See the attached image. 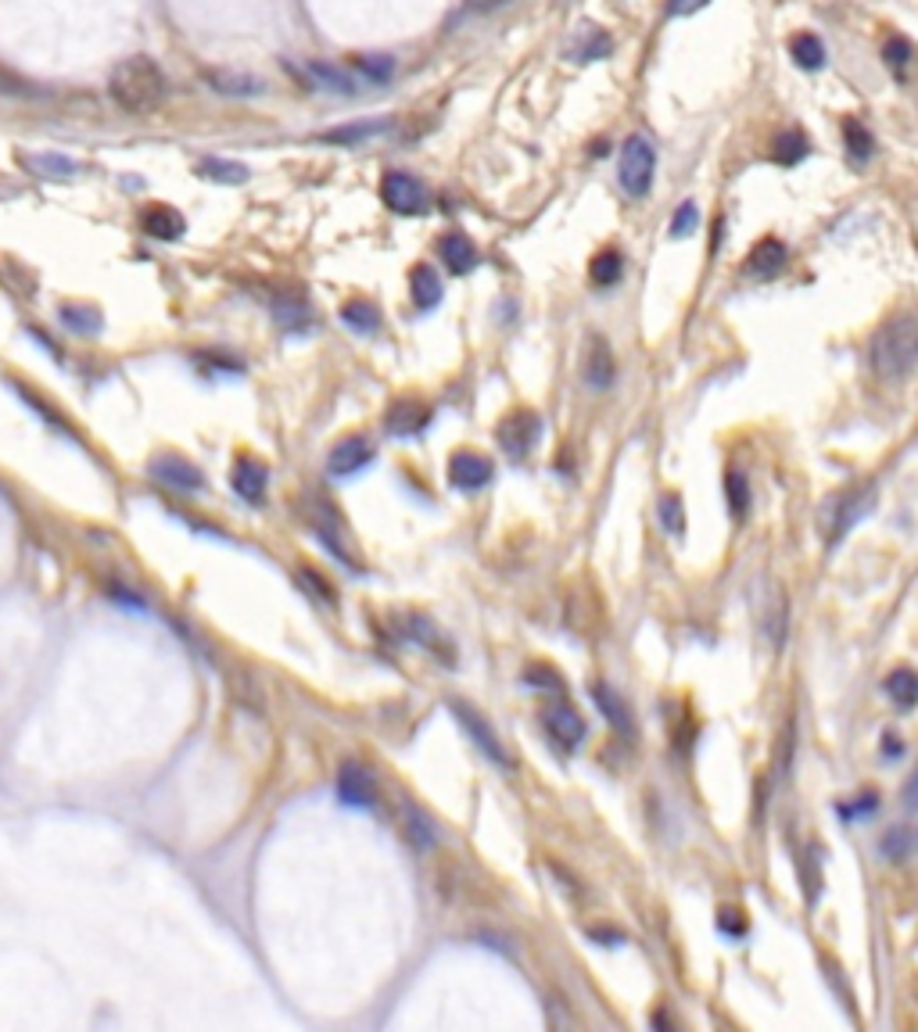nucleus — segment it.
<instances>
[{"label": "nucleus", "instance_id": "obj_43", "mask_svg": "<svg viewBox=\"0 0 918 1032\" xmlns=\"http://www.w3.org/2000/svg\"><path fill=\"white\" fill-rule=\"evenodd\" d=\"M711 0H667V15H697L700 8H707Z\"/></svg>", "mask_w": 918, "mask_h": 1032}, {"label": "nucleus", "instance_id": "obj_37", "mask_svg": "<svg viewBox=\"0 0 918 1032\" xmlns=\"http://www.w3.org/2000/svg\"><path fill=\"white\" fill-rule=\"evenodd\" d=\"M309 76L319 83V87H327V90H338V94H356V83L341 73V68H334V65H327V62H313L309 65Z\"/></svg>", "mask_w": 918, "mask_h": 1032}, {"label": "nucleus", "instance_id": "obj_33", "mask_svg": "<svg viewBox=\"0 0 918 1032\" xmlns=\"http://www.w3.org/2000/svg\"><path fill=\"white\" fill-rule=\"evenodd\" d=\"M725 498H729L732 520H746V509H750V481L743 477L740 470H729V473H725Z\"/></svg>", "mask_w": 918, "mask_h": 1032}, {"label": "nucleus", "instance_id": "obj_21", "mask_svg": "<svg viewBox=\"0 0 918 1032\" xmlns=\"http://www.w3.org/2000/svg\"><path fill=\"white\" fill-rule=\"evenodd\" d=\"M592 700H595V706L603 710V717H606L610 724H614V728H618L621 735H632V732H635L632 706L621 700L618 689H610L606 681H600V685H592Z\"/></svg>", "mask_w": 918, "mask_h": 1032}, {"label": "nucleus", "instance_id": "obj_14", "mask_svg": "<svg viewBox=\"0 0 918 1032\" xmlns=\"http://www.w3.org/2000/svg\"><path fill=\"white\" fill-rule=\"evenodd\" d=\"M230 484H233V492H238L244 502H252V506H259L262 498H266V487H270V470L259 463V459H252V455H241L238 463H233V470H230Z\"/></svg>", "mask_w": 918, "mask_h": 1032}, {"label": "nucleus", "instance_id": "obj_9", "mask_svg": "<svg viewBox=\"0 0 918 1032\" xmlns=\"http://www.w3.org/2000/svg\"><path fill=\"white\" fill-rule=\"evenodd\" d=\"M868 506H872V487H865V492H843L840 498H832V506H829V516H826V538H829V546H837V541L851 531V527L861 520V516L868 513Z\"/></svg>", "mask_w": 918, "mask_h": 1032}, {"label": "nucleus", "instance_id": "obj_22", "mask_svg": "<svg viewBox=\"0 0 918 1032\" xmlns=\"http://www.w3.org/2000/svg\"><path fill=\"white\" fill-rule=\"evenodd\" d=\"M341 323L359 333V338H373L381 330V309L367 298H352L341 305Z\"/></svg>", "mask_w": 918, "mask_h": 1032}, {"label": "nucleus", "instance_id": "obj_38", "mask_svg": "<svg viewBox=\"0 0 918 1032\" xmlns=\"http://www.w3.org/2000/svg\"><path fill=\"white\" fill-rule=\"evenodd\" d=\"M883 58H886V65L894 68L897 76H904V68H908V65H911V58H915L911 40H904V36H889V44H886V51H883Z\"/></svg>", "mask_w": 918, "mask_h": 1032}, {"label": "nucleus", "instance_id": "obj_8", "mask_svg": "<svg viewBox=\"0 0 918 1032\" xmlns=\"http://www.w3.org/2000/svg\"><path fill=\"white\" fill-rule=\"evenodd\" d=\"M430 424V406L416 395H402L384 409V430L392 438H413Z\"/></svg>", "mask_w": 918, "mask_h": 1032}, {"label": "nucleus", "instance_id": "obj_4", "mask_svg": "<svg viewBox=\"0 0 918 1032\" xmlns=\"http://www.w3.org/2000/svg\"><path fill=\"white\" fill-rule=\"evenodd\" d=\"M538 435H542V420H538V413H532V409H513L495 427L499 449H503L510 459H524L538 444Z\"/></svg>", "mask_w": 918, "mask_h": 1032}, {"label": "nucleus", "instance_id": "obj_39", "mask_svg": "<svg viewBox=\"0 0 918 1032\" xmlns=\"http://www.w3.org/2000/svg\"><path fill=\"white\" fill-rule=\"evenodd\" d=\"M406 624H409L413 641H420V646H427V649H441V635L435 632V624H430L427 617H406Z\"/></svg>", "mask_w": 918, "mask_h": 1032}, {"label": "nucleus", "instance_id": "obj_47", "mask_svg": "<svg viewBox=\"0 0 918 1032\" xmlns=\"http://www.w3.org/2000/svg\"><path fill=\"white\" fill-rule=\"evenodd\" d=\"M0 90H4V94H15V90H22V87H19V79H8L4 73H0Z\"/></svg>", "mask_w": 918, "mask_h": 1032}, {"label": "nucleus", "instance_id": "obj_18", "mask_svg": "<svg viewBox=\"0 0 918 1032\" xmlns=\"http://www.w3.org/2000/svg\"><path fill=\"white\" fill-rule=\"evenodd\" d=\"M387 119H363V122H345V125H334V130L319 133V141L324 144H341V147H356V144H367L373 136L387 133Z\"/></svg>", "mask_w": 918, "mask_h": 1032}, {"label": "nucleus", "instance_id": "obj_10", "mask_svg": "<svg viewBox=\"0 0 918 1032\" xmlns=\"http://www.w3.org/2000/svg\"><path fill=\"white\" fill-rule=\"evenodd\" d=\"M147 470H151V477L170 487V492H201L205 487V473L184 455H155Z\"/></svg>", "mask_w": 918, "mask_h": 1032}, {"label": "nucleus", "instance_id": "obj_17", "mask_svg": "<svg viewBox=\"0 0 918 1032\" xmlns=\"http://www.w3.org/2000/svg\"><path fill=\"white\" fill-rule=\"evenodd\" d=\"M783 266H786V244L775 241V237H761V241L750 248L746 273L754 276V281H772L775 273H783Z\"/></svg>", "mask_w": 918, "mask_h": 1032}, {"label": "nucleus", "instance_id": "obj_5", "mask_svg": "<svg viewBox=\"0 0 918 1032\" xmlns=\"http://www.w3.org/2000/svg\"><path fill=\"white\" fill-rule=\"evenodd\" d=\"M452 714L459 717V724L467 728V735L474 738V746L489 757L492 764H499V767H513V757H510V749L503 746V738L495 735V728L489 721H484V714L481 710H474L470 703H463V700H452Z\"/></svg>", "mask_w": 918, "mask_h": 1032}, {"label": "nucleus", "instance_id": "obj_32", "mask_svg": "<svg viewBox=\"0 0 918 1032\" xmlns=\"http://www.w3.org/2000/svg\"><path fill=\"white\" fill-rule=\"evenodd\" d=\"M606 54H610V36L603 30H595V25H586V33H581L575 51H570V58L575 62H600V58H606Z\"/></svg>", "mask_w": 918, "mask_h": 1032}, {"label": "nucleus", "instance_id": "obj_46", "mask_svg": "<svg viewBox=\"0 0 918 1032\" xmlns=\"http://www.w3.org/2000/svg\"><path fill=\"white\" fill-rule=\"evenodd\" d=\"M506 0H467V8L470 11H495V8H503Z\"/></svg>", "mask_w": 918, "mask_h": 1032}, {"label": "nucleus", "instance_id": "obj_19", "mask_svg": "<svg viewBox=\"0 0 918 1032\" xmlns=\"http://www.w3.org/2000/svg\"><path fill=\"white\" fill-rule=\"evenodd\" d=\"M141 227L147 237H159V241H176L179 233L187 230V219L170 205H151L141 212Z\"/></svg>", "mask_w": 918, "mask_h": 1032}, {"label": "nucleus", "instance_id": "obj_23", "mask_svg": "<svg viewBox=\"0 0 918 1032\" xmlns=\"http://www.w3.org/2000/svg\"><path fill=\"white\" fill-rule=\"evenodd\" d=\"M273 319L284 330H305L313 323V309L302 295H276L273 298Z\"/></svg>", "mask_w": 918, "mask_h": 1032}, {"label": "nucleus", "instance_id": "obj_26", "mask_svg": "<svg viewBox=\"0 0 918 1032\" xmlns=\"http://www.w3.org/2000/svg\"><path fill=\"white\" fill-rule=\"evenodd\" d=\"M886 695L894 700L900 710H911L918 703V674L911 667H897V671H889L886 678Z\"/></svg>", "mask_w": 918, "mask_h": 1032}, {"label": "nucleus", "instance_id": "obj_48", "mask_svg": "<svg viewBox=\"0 0 918 1032\" xmlns=\"http://www.w3.org/2000/svg\"><path fill=\"white\" fill-rule=\"evenodd\" d=\"M915 854H918V828H915Z\"/></svg>", "mask_w": 918, "mask_h": 1032}, {"label": "nucleus", "instance_id": "obj_12", "mask_svg": "<svg viewBox=\"0 0 918 1032\" xmlns=\"http://www.w3.org/2000/svg\"><path fill=\"white\" fill-rule=\"evenodd\" d=\"M542 724H546V732L553 735V743H560L564 749H575V746H581V738H586V717L564 700L546 706Z\"/></svg>", "mask_w": 918, "mask_h": 1032}, {"label": "nucleus", "instance_id": "obj_13", "mask_svg": "<svg viewBox=\"0 0 918 1032\" xmlns=\"http://www.w3.org/2000/svg\"><path fill=\"white\" fill-rule=\"evenodd\" d=\"M370 459H373V441L363 435H349L330 449L327 470H330V477H352V473L363 470Z\"/></svg>", "mask_w": 918, "mask_h": 1032}, {"label": "nucleus", "instance_id": "obj_45", "mask_svg": "<svg viewBox=\"0 0 918 1032\" xmlns=\"http://www.w3.org/2000/svg\"><path fill=\"white\" fill-rule=\"evenodd\" d=\"M735 918H740V914L725 911V914H721V922H718V925L725 929V932H732V936H740V932H746V922H735Z\"/></svg>", "mask_w": 918, "mask_h": 1032}, {"label": "nucleus", "instance_id": "obj_29", "mask_svg": "<svg viewBox=\"0 0 918 1032\" xmlns=\"http://www.w3.org/2000/svg\"><path fill=\"white\" fill-rule=\"evenodd\" d=\"M789 54L800 68H822L826 65V47L815 33H797L789 40Z\"/></svg>", "mask_w": 918, "mask_h": 1032}, {"label": "nucleus", "instance_id": "obj_34", "mask_svg": "<svg viewBox=\"0 0 918 1032\" xmlns=\"http://www.w3.org/2000/svg\"><path fill=\"white\" fill-rule=\"evenodd\" d=\"M352 65H356V73L363 79H370V83H384V79H392V73H395L392 54H356Z\"/></svg>", "mask_w": 918, "mask_h": 1032}, {"label": "nucleus", "instance_id": "obj_7", "mask_svg": "<svg viewBox=\"0 0 918 1032\" xmlns=\"http://www.w3.org/2000/svg\"><path fill=\"white\" fill-rule=\"evenodd\" d=\"M338 797H341L345 806H363V811H373V806H378V800H381L378 778H373V771H370L367 764H356V760L341 764V771H338Z\"/></svg>", "mask_w": 918, "mask_h": 1032}, {"label": "nucleus", "instance_id": "obj_20", "mask_svg": "<svg viewBox=\"0 0 918 1032\" xmlns=\"http://www.w3.org/2000/svg\"><path fill=\"white\" fill-rule=\"evenodd\" d=\"M581 373H586L589 387H606L610 381H614V355H610V344L603 338H589Z\"/></svg>", "mask_w": 918, "mask_h": 1032}, {"label": "nucleus", "instance_id": "obj_2", "mask_svg": "<svg viewBox=\"0 0 918 1032\" xmlns=\"http://www.w3.org/2000/svg\"><path fill=\"white\" fill-rule=\"evenodd\" d=\"M872 370L889 384H900L918 370V312H897L875 330Z\"/></svg>", "mask_w": 918, "mask_h": 1032}, {"label": "nucleus", "instance_id": "obj_27", "mask_svg": "<svg viewBox=\"0 0 918 1032\" xmlns=\"http://www.w3.org/2000/svg\"><path fill=\"white\" fill-rule=\"evenodd\" d=\"M621 273H624V259L618 248H603L600 255L589 262V276L595 287H614L621 281Z\"/></svg>", "mask_w": 918, "mask_h": 1032}, {"label": "nucleus", "instance_id": "obj_41", "mask_svg": "<svg viewBox=\"0 0 918 1032\" xmlns=\"http://www.w3.org/2000/svg\"><path fill=\"white\" fill-rule=\"evenodd\" d=\"M660 524H664V531H671V535H681V498L678 495H664L660 498Z\"/></svg>", "mask_w": 918, "mask_h": 1032}, {"label": "nucleus", "instance_id": "obj_25", "mask_svg": "<svg viewBox=\"0 0 918 1032\" xmlns=\"http://www.w3.org/2000/svg\"><path fill=\"white\" fill-rule=\"evenodd\" d=\"M402 828H406V839L416 849H430L438 843V828L430 825V817L420 811V806H413V803L402 806Z\"/></svg>", "mask_w": 918, "mask_h": 1032}, {"label": "nucleus", "instance_id": "obj_36", "mask_svg": "<svg viewBox=\"0 0 918 1032\" xmlns=\"http://www.w3.org/2000/svg\"><path fill=\"white\" fill-rule=\"evenodd\" d=\"M879 849L889 860H911L915 857V828H894L889 835H883Z\"/></svg>", "mask_w": 918, "mask_h": 1032}, {"label": "nucleus", "instance_id": "obj_11", "mask_svg": "<svg viewBox=\"0 0 918 1032\" xmlns=\"http://www.w3.org/2000/svg\"><path fill=\"white\" fill-rule=\"evenodd\" d=\"M495 477V466L489 455L481 452H470V449H459L452 452L449 459V481L459 492H481L484 484Z\"/></svg>", "mask_w": 918, "mask_h": 1032}, {"label": "nucleus", "instance_id": "obj_3", "mask_svg": "<svg viewBox=\"0 0 918 1032\" xmlns=\"http://www.w3.org/2000/svg\"><path fill=\"white\" fill-rule=\"evenodd\" d=\"M653 169H657V151L646 136H629L621 147V165L618 179L629 198H646L653 187Z\"/></svg>", "mask_w": 918, "mask_h": 1032}, {"label": "nucleus", "instance_id": "obj_15", "mask_svg": "<svg viewBox=\"0 0 918 1032\" xmlns=\"http://www.w3.org/2000/svg\"><path fill=\"white\" fill-rule=\"evenodd\" d=\"M201 79L208 83V90L227 94V97H259L266 90V83L252 73H233V68H205Z\"/></svg>", "mask_w": 918, "mask_h": 1032}, {"label": "nucleus", "instance_id": "obj_35", "mask_svg": "<svg viewBox=\"0 0 918 1032\" xmlns=\"http://www.w3.org/2000/svg\"><path fill=\"white\" fill-rule=\"evenodd\" d=\"M198 173L205 179H216V184H244L248 179V165L241 162H227V158H208L198 165Z\"/></svg>", "mask_w": 918, "mask_h": 1032}, {"label": "nucleus", "instance_id": "obj_42", "mask_svg": "<svg viewBox=\"0 0 918 1032\" xmlns=\"http://www.w3.org/2000/svg\"><path fill=\"white\" fill-rule=\"evenodd\" d=\"M33 165H40V169H51L54 176L76 173V162H68V158H62V155H40V158H33Z\"/></svg>", "mask_w": 918, "mask_h": 1032}, {"label": "nucleus", "instance_id": "obj_30", "mask_svg": "<svg viewBox=\"0 0 918 1032\" xmlns=\"http://www.w3.org/2000/svg\"><path fill=\"white\" fill-rule=\"evenodd\" d=\"M804 155H808V133H804V130H786V133L775 136L772 158L778 165H797Z\"/></svg>", "mask_w": 918, "mask_h": 1032}, {"label": "nucleus", "instance_id": "obj_28", "mask_svg": "<svg viewBox=\"0 0 918 1032\" xmlns=\"http://www.w3.org/2000/svg\"><path fill=\"white\" fill-rule=\"evenodd\" d=\"M62 323L73 330V333H83V338H90L105 327L101 319V309H94V305H62Z\"/></svg>", "mask_w": 918, "mask_h": 1032}, {"label": "nucleus", "instance_id": "obj_44", "mask_svg": "<svg viewBox=\"0 0 918 1032\" xmlns=\"http://www.w3.org/2000/svg\"><path fill=\"white\" fill-rule=\"evenodd\" d=\"M900 797H904V806H908V811H918V771L908 778V782H904Z\"/></svg>", "mask_w": 918, "mask_h": 1032}, {"label": "nucleus", "instance_id": "obj_24", "mask_svg": "<svg viewBox=\"0 0 918 1032\" xmlns=\"http://www.w3.org/2000/svg\"><path fill=\"white\" fill-rule=\"evenodd\" d=\"M409 284H413V305L420 312H430L435 305L441 301V276L430 270V266H416L413 270V276H409Z\"/></svg>", "mask_w": 918, "mask_h": 1032}, {"label": "nucleus", "instance_id": "obj_16", "mask_svg": "<svg viewBox=\"0 0 918 1032\" xmlns=\"http://www.w3.org/2000/svg\"><path fill=\"white\" fill-rule=\"evenodd\" d=\"M438 255L445 259V270H449L452 276H467L470 270L478 266V248H474V241H470L467 233H459V230H449L438 241Z\"/></svg>", "mask_w": 918, "mask_h": 1032}, {"label": "nucleus", "instance_id": "obj_1", "mask_svg": "<svg viewBox=\"0 0 918 1032\" xmlns=\"http://www.w3.org/2000/svg\"><path fill=\"white\" fill-rule=\"evenodd\" d=\"M108 94L116 108L127 111V116H151V111H159L165 97V76L147 54H133V58H122L111 68Z\"/></svg>", "mask_w": 918, "mask_h": 1032}, {"label": "nucleus", "instance_id": "obj_31", "mask_svg": "<svg viewBox=\"0 0 918 1032\" xmlns=\"http://www.w3.org/2000/svg\"><path fill=\"white\" fill-rule=\"evenodd\" d=\"M843 141H846V155H851L854 165L872 158L875 141H872V133H868L857 119H843Z\"/></svg>", "mask_w": 918, "mask_h": 1032}, {"label": "nucleus", "instance_id": "obj_40", "mask_svg": "<svg viewBox=\"0 0 918 1032\" xmlns=\"http://www.w3.org/2000/svg\"><path fill=\"white\" fill-rule=\"evenodd\" d=\"M697 222H700L697 205H692V201H681L678 212H675V219H671V237H689L692 230H697Z\"/></svg>", "mask_w": 918, "mask_h": 1032}, {"label": "nucleus", "instance_id": "obj_6", "mask_svg": "<svg viewBox=\"0 0 918 1032\" xmlns=\"http://www.w3.org/2000/svg\"><path fill=\"white\" fill-rule=\"evenodd\" d=\"M381 198L398 216H424L427 212V187L409 173H387L381 179Z\"/></svg>", "mask_w": 918, "mask_h": 1032}]
</instances>
